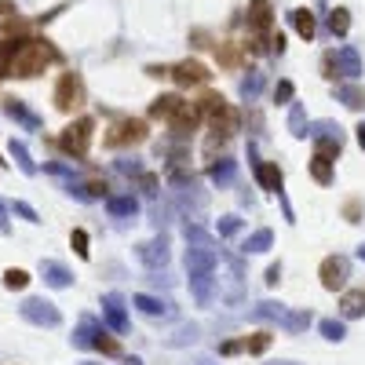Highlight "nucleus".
<instances>
[{"instance_id": "1", "label": "nucleus", "mask_w": 365, "mask_h": 365, "mask_svg": "<svg viewBox=\"0 0 365 365\" xmlns=\"http://www.w3.org/2000/svg\"><path fill=\"white\" fill-rule=\"evenodd\" d=\"M55 62V52L40 40H8L0 55V77H37Z\"/></svg>"}, {"instance_id": "2", "label": "nucleus", "mask_w": 365, "mask_h": 365, "mask_svg": "<svg viewBox=\"0 0 365 365\" xmlns=\"http://www.w3.org/2000/svg\"><path fill=\"white\" fill-rule=\"evenodd\" d=\"M216 289H219V299L230 304V307H237L245 299V263H241V256H234V252L219 248V278H216Z\"/></svg>"}, {"instance_id": "3", "label": "nucleus", "mask_w": 365, "mask_h": 365, "mask_svg": "<svg viewBox=\"0 0 365 365\" xmlns=\"http://www.w3.org/2000/svg\"><path fill=\"white\" fill-rule=\"evenodd\" d=\"M186 234V271H216V263H219V248L209 234H204L198 223H186L183 227Z\"/></svg>"}, {"instance_id": "4", "label": "nucleus", "mask_w": 365, "mask_h": 365, "mask_svg": "<svg viewBox=\"0 0 365 365\" xmlns=\"http://www.w3.org/2000/svg\"><path fill=\"white\" fill-rule=\"evenodd\" d=\"M91 128H95V121L91 117H77L73 124H66L59 135V147L66 150L70 157H84L88 147H91Z\"/></svg>"}, {"instance_id": "5", "label": "nucleus", "mask_w": 365, "mask_h": 365, "mask_svg": "<svg viewBox=\"0 0 365 365\" xmlns=\"http://www.w3.org/2000/svg\"><path fill=\"white\" fill-rule=\"evenodd\" d=\"M84 106V81L77 73H62L55 84V110L62 114H73V110Z\"/></svg>"}, {"instance_id": "6", "label": "nucleus", "mask_w": 365, "mask_h": 365, "mask_svg": "<svg viewBox=\"0 0 365 365\" xmlns=\"http://www.w3.org/2000/svg\"><path fill=\"white\" fill-rule=\"evenodd\" d=\"M318 278H322V289L343 292L347 278H351V260H347V256H325L322 267H318Z\"/></svg>"}, {"instance_id": "7", "label": "nucleus", "mask_w": 365, "mask_h": 365, "mask_svg": "<svg viewBox=\"0 0 365 365\" xmlns=\"http://www.w3.org/2000/svg\"><path fill=\"white\" fill-rule=\"evenodd\" d=\"M147 139V124L142 121H135V117H124V121H117L114 128L106 132V147H135V142H142Z\"/></svg>"}, {"instance_id": "8", "label": "nucleus", "mask_w": 365, "mask_h": 365, "mask_svg": "<svg viewBox=\"0 0 365 365\" xmlns=\"http://www.w3.org/2000/svg\"><path fill=\"white\" fill-rule=\"evenodd\" d=\"M190 296L198 299V307H212L216 299V271H186Z\"/></svg>"}, {"instance_id": "9", "label": "nucleus", "mask_w": 365, "mask_h": 365, "mask_svg": "<svg viewBox=\"0 0 365 365\" xmlns=\"http://www.w3.org/2000/svg\"><path fill=\"white\" fill-rule=\"evenodd\" d=\"M168 77H172V81H176L179 88H198V84H209V77H212V73L204 70L198 59H183L179 66H172Z\"/></svg>"}, {"instance_id": "10", "label": "nucleus", "mask_w": 365, "mask_h": 365, "mask_svg": "<svg viewBox=\"0 0 365 365\" xmlns=\"http://www.w3.org/2000/svg\"><path fill=\"white\" fill-rule=\"evenodd\" d=\"M168 237L161 234V237H154V241H147V245H139V260L150 267V271H161V267H168Z\"/></svg>"}, {"instance_id": "11", "label": "nucleus", "mask_w": 365, "mask_h": 365, "mask_svg": "<svg viewBox=\"0 0 365 365\" xmlns=\"http://www.w3.org/2000/svg\"><path fill=\"white\" fill-rule=\"evenodd\" d=\"M209 124H212V135L227 139V135H234V132H237V124H241V121H237V110L223 103V106H216L212 114H209Z\"/></svg>"}, {"instance_id": "12", "label": "nucleus", "mask_w": 365, "mask_h": 365, "mask_svg": "<svg viewBox=\"0 0 365 365\" xmlns=\"http://www.w3.org/2000/svg\"><path fill=\"white\" fill-rule=\"evenodd\" d=\"M332 59H336V73H343L347 81H355V77L362 73V55L355 52L351 44H343V47H336L332 52Z\"/></svg>"}, {"instance_id": "13", "label": "nucleus", "mask_w": 365, "mask_h": 365, "mask_svg": "<svg viewBox=\"0 0 365 365\" xmlns=\"http://www.w3.org/2000/svg\"><path fill=\"white\" fill-rule=\"evenodd\" d=\"M248 22H252L256 33H271V26H274L271 0H248Z\"/></svg>"}, {"instance_id": "14", "label": "nucleus", "mask_w": 365, "mask_h": 365, "mask_svg": "<svg viewBox=\"0 0 365 365\" xmlns=\"http://www.w3.org/2000/svg\"><path fill=\"white\" fill-rule=\"evenodd\" d=\"M340 318L343 322L365 318V289H343V296H340Z\"/></svg>"}, {"instance_id": "15", "label": "nucleus", "mask_w": 365, "mask_h": 365, "mask_svg": "<svg viewBox=\"0 0 365 365\" xmlns=\"http://www.w3.org/2000/svg\"><path fill=\"white\" fill-rule=\"evenodd\" d=\"M103 311H106V322L114 332H128V314H124V299L117 292H110L103 299Z\"/></svg>"}, {"instance_id": "16", "label": "nucleus", "mask_w": 365, "mask_h": 365, "mask_svg": "<svg viewBox=\"0 0 365 365\" xmlns=\"http://www.w3.org/2000/svg\"><path fill=\"white\" fill-rule=\"evenodd\" d=\"M234 176H237V161H234V157H219V161L209 165V183L219 186V190H227L234 183Z\"/></svg>"}, {"instance_id": "17", "label": "nucleus", "mask_w": 365, "mask_h": 365, "mask_svg": "<svg viewBox=\"0 0 365 365\" xmlns=\"http://www.w3.org/2000/svg\"><path fill=\"white\" fill-rule=\"evenodd\" d=\"M252 172H256V183L263 190H271V194H281V168L274 161H260V165H252Z\"/></svg>"}, {"instance_id": "18", "label": "nucleus", "mask_w": 365, "mask_h": 365, "mask_svg": "<svg viewBox=\"0 0 365 365\" xmlns=\"http://www.w3.org/2000/svg\"><path fill=\"white\" fill-rule=\"evenodd\" d=\"M285 314H289V307H285V304H278V299H263V304H256L248 311V318L252 322H278L281 325Z\"/></svg>"}, {"instance_id": "19", "label": "nucleus", "mask_w": 365, "mask_h": 365, "mask_svg": "<svg viewBox=\"0 0 365 365\" xmlns=\"http://www.w3.org/2000/svg\"><path fill=\"white\" fill-rule=\"evenodd\" d=\"M132 304L142 311V314H150V318H172V304L168 299H157V296H147V292H139Z\"/></svg>"}, {"instance_id": "20", "label": "nucleus", "mask_w": 365, "mask_h": 365, "mask_svg": "<svg viewBox=\"0 0 365 365\" xmlns=\"http://www.w3.org/2000/svg\"><path fill=\"white\" fill-rule=\"evenodd\" d=\"M22 311H26V318H33L40 325H59V311L47 304V299H29Z\"/></svg>"}, {"instance_id": "21", "label": "nucleus", "mask_w": 365, "mask_h": 365, "mask_svg": "<svg viewBox=\"0 0 365 365\" xmlns=\"http://www.w3.org/2000/svg\"><path fill=\"white\" fill-rule=\"evenodd\" d=\"M271 245H274V230L260 227V230H252L245 241H241V252H245V256H260V252H267Z\"/></svg>"}, {"instance_id": "22", "label": "nucleus", "mask_w": 365, "mask_h": 365, "mask_svg": "<svg viewBox=\"0 0 365 365\" xmlns=\"http://www.w3.org/2000/svg\"><path fill=\"white\" fill-rule=\"evenodd\" d=\"M183 106L179 95H157V99L150 103V117H161V121H172L176 117V110Z\"/></svg>"}, {"instance_id": "23", "label": "nucleus", "mask_w": 365, "mask_h": 365, "mask_svg": "<svg viewBox=\"0 0 365 365\" xmlns=\"http://www.w3.org/2000/svg\"><path fill=\"white\" fill-rule=\"evenodd\" d=\"M336 103H343L347 110H362L365 106V88L362 84H336Z\"/></svg>"}, {"instance_id": "24", "label": "nucleus", "mask_w": 365, "mask_h": 365, "mask_svg": "<svg viewBox=\"0 0 365 365\" xmlns=\"http://www.w3.org/2000/svg\"><path fill=\"white\" fill-rule=\"evenodd\" d=\"M237 91H241L245 103H256L260 91H263V73H260V70H248V73L241 77V84H237Z\"/></svg>"}, {"instance_id": "25", "label": "nucleus", "mask_w": 365, "mask_h": 365, "mask_svg": "<svg viewBox=\"0 0 365 365\" xmlns=\"http://www.w3.org/2000/svg\"><path fill=\"white\" fill-rule=\"evenodd\" d=\"M289 22H292V29H296V33L304 37V40H311L314 29H318V26H314V15H311L307 8H296V11L289 15Z\"/></svg>"}, {"instance_id": "26", "label": "nucleus", "mask_w": 365, "mask_h": 365, "mask_svg": "<svg viewBox=\"0 0 365 365\" xmlns=\"http://www.w3.org/2000/svg\"><path fill=\"white\" fill-rule=\"evenodd\" d=\"M110 216H117V219H128V216H135L139 212V201L132 198V194H124V198H110Z\"/></svg>"}, {"instance_id": "27", "label": "nucleus", "mask_w": 365, "mask_h": 365, "mask_svg": "<svg viewBox=\"0 0 365 365\" xmlns=\"http://www.w3.org/2000/svg\"><path fill=\"white\" fill-rule=\"evenodd\" d=\"M311 322H314L311 311H289V314H285V322H281V329L285 332H307Z\"/></svg>"}, {"instance_id": "28", "label": "nucleus", "mask_w": 365, "mask_h": 365, "mask_svg": "<svg viewBox=\"0 0 365 365\" xmlns=\"http://www.w3.org/2000/svg\"><path fill=\"white\" fill-rule=\"evenodd\" d=\"M311 176H314V183H322V186L332 183V161H329V157H318V154L311 157Z\"/></svg>"}, {"instance_id": "29", "label": "nucleus", "mask_w": 365, "mask_h": 365, "mask_svg": "<svg viewBox=\"0 0 365 365\" xmlns=\"http://www.w3.org/2000/svg\"><path fill=\"white\" fill-rule=\"evenodd\" d=\"M289 132L296 139H307V114H304V106H299V103L289 106Z\"/></svg>"}, {"instance_id": "30", "label": "nucleus", "mask_w": 365, "mask_h": 365, "mask_svg": "<svg viewBox=\"0 0 365 365\" xmlns=\"http://www.w3.org/2000/svg\"><path fill=\"white\" fill-rule=\"evenodd\" d=\"M40 271H44L47 285H55V289H62V285H70V271H66L62 263H44Z\"/></svg>"}, {"instance_id": "31", "label": "nucleus", "mask_w": 365, "mask_h": 365, "mask_svg": "<svg viewBox=\"0 0 365 365\" xmlns=\"http://www.w3.org/2000/svg\"><path fill=\"white\" fill-rule=\"evenodd\" d=\"M318 329H322V336H325V340H332V343H340V340L347 336V325H343L340 318H322V322H318Z\"/></svg>"}, {"instance_id": "32", "label": "nucleus", "mask_w": 365, "mask_h": 365, "mask_svg": "<svg viewBox=\"0 0 365 365\" xmlns=\"http://www.w3.org/2000/svg\"><path fill=\"white\" fill-rule=\"evenodd\" d=\"M347 29H351V11L347 8H336L329 15V33H336V37H343Z\"/></svg>"}, {"instance_id": "33", "label": "nucleus", "mask_w": 365, "mask_h": 365, "mask_svg": "<svg viewBox=\"0 0 365 365\" xmlns=\"http://www.w3.org/2000/svg\"><path fill=\"white\" fill-rule=\"evenodd\" d=\"M194 340H198V325H179L165 343H168V347H186V343H194Z\"/></svg>"}, {"instance_id": "34", "label": "nucleus", "mask_w": 365, "mask_h": 365, "mask_svg": "<svg viewBox=\"0 0 365 365\" xmlns=\"http://www.w3.org/2000/svg\"><path fill=\"white\" fill-rule=\"evenodd\" d=\"M271 332H252V336H245V351L248 355H263L267 351V347H271Z\"/></svg>"}, {"instance_id": "35", "label": "nucleus", "mask_w": 365, "mask_h": 365, "mask_svg": "<svg viewBox=\"0 0 365 365\" xmlns=\"http://www.w3.org/2000/svg\"><path fill=\"white\" fill-rule=\"evenodd\" d=\"M91 347H95V351H103V355H110V358H117L121 355V343L117 340H110L106 336V332L99 329V332H95V340H91Z\"/></svg>"}, {"instance_id": "36", "label": "nucleus", "mask_w": 365, "mask_h": 365, "mask_svg": "<svg viewBox=\"0 0 365 365\" xmlns=\"http://www.w3.org/2000/svg\"><path fill=\"white\" fill-rule=\"evenodd\" d=\"M274 103H281V106H292V103H296L292 81H278V84H274Z\"/></svg>"}, {"instance_id": "37", "label": "nucleus", "mask_w": 365, "mask_h": 365, "mask_svg": "<svg viewBox=\"0 0 365 365\" xmlns=\"http://www.w3.org/2000/svg\"><path fill=\"white\" fill-rule=\"evenodd\" d=\"M4 285H8V289H26V285H29V274L19 271V267H11V271H4Z\"/></svg>"}, {"instance_id": "38", "label": "nucleus", "mask_w": 365, "mask_h": 365, "mask_svg": "<svg viewBox=\"0 0 365 365\" xmlns=\"http://www.w3.org/2000/svg\"><path fill=\"white\" fill-rule=\"evenodd\" d=\"M241 230V219L237 216H219V237H234Z\"/></svg>"}, {"instance_id": "39", "label": "nucleus", "mask_w": 365, "mask_h": 365, "mask_svg": "<svg viewBox=\"0 0 365 365\" xmlns=\"http://www.w3.org/2000/svg\"><path fill=\"white\" fill-rule=\"evenodd\" d=\"M157 183H161V179H157L154 172H142V176H139V186H142V194H147V198H157Z\"/></svg>"}, {"instance_id": "40", "label": "nucleus", "mask_w": 365, "mask_h": 365, "mask_svg": "<svg viewBox=\"0 0 365 365\" xmlns=\"http://www.w3.org/2000/svg\"><path fill=\"white\" fill-rule=\"evenodd\" d=\"M70 241H73V252L84 260V256H88V234H84V230H73V234H70Z\"/></svg>"}, {"instance_id": "41", "label": "nucleus", "mask_w": 365, "mask_h": 365, "mask_svg": "<svg viewBox=\"0 0 365 365\" xmlns=\"http://www.w3.org/2000/svg\"><path fill=\"white\" fill-rule=\"evenodd\" d=\"M343 216H347V223H358V219H362V201L351 198V201L343 204Z\"/></svg>"}, {"instance_id": "42", "label": "nucleus", "mask_w": 365, "mask_h": 365, "mask_svg": "<svg viewBox=\"0 0 365 365\" xmlns=\"http://www.w3.org/2000/svg\"><path fill=\"white\" fill-rule=\"evenodd\" d=\"M124 176H142V165L135 161V157H121V165H117Z\"/></svg>"}, {"instance_id": "43", "label": "nucleus", "mask_w": 365, "mask_h": 365, "mask_svg": "<svg viewBox=\"0 0 365 365\" xmlns=\"http://www.w3.org/2000/svg\"><path fill=\"white\" fill-rule=\"evenodd\" d=\"M237 351H245V340H227L219 347V355H237Z\"/></svg>"}, {"instance_id": "44", "label": "nucleus", "mask_w": 365, "mask_h": 365, "mask_svg": "<svg viewBox=\"0 0 365 365\" xmlns=\"http://www.w3.org/2000/svg\"><path fill=\"white\" fill-rule=\"evenodd\" d=\"M219 59H223L227 66H234V62H237V52H234L230 44H223V47H219Z\"/></svg>"}, {"instance_id": "45", "label": "nucleus", "mask_w": 365, "mask_h": 365, "mask_svg": "<svg viewBox=\"0 0 365 365\" xmlns=\"http://www.w3.org/2000/svg\"><path fill=\"white\" fill-rule=\"evenodd\" d=\"M267 285H278L281 281V263H274V267H267V278H263Z\"/></svg>"}, {"instance_id": "46", "label": "nucleus", "mask_w": 365, "mask_h": 365, "mask_svg": "<svg viewBox=\"0 0 365 365\" xmlns=\"http://www.w3.org/2000/svg\"><path fill=\"white\" fill-rule=\"evenodd\" d=\"M267 44H271V52H274V55L285 52V37H281V33H271V40H267Z\"/></svg>"}, {"instance_id": "47", "label": "nucleus", "mask_w": 365, "mask_h": 365, "mask_svg": "<svg viewBox=\"0 0 365 365\" xmlns=\"http://www.w3.org/2000/svg\"><path fill=\"white\" fill-rule=\"evenodd\" d=\"M322 70H325V77H336V59H332V55H325Z\"/></svg>"}, {"instance_id": "48", "label": "nucleus", "mask_w": 365, "mask_h": 365, "mask_svg": "<svg viewBox=\"0 0 365 365\" xmlns=\"http://www.w3.org/2000/svg\"><path fill=\"white\" fill-rule=\"evenodd\" d=\"M355 132H358V147H362V150H365V121H362V124H358V128H355Z\"/></svg>"}, {"instance_id": "49", "label": "nucleus", "mask_w": 365, "mask_h": 365, "mask_svg": "<svg viewBox=\"0 0 365 365\" xmlns=\"http://www.w3.org/2000/svg\"><path fill=\"white\" fill-rule=\"evenodd\" d=\"M147 73H150V77H168V70H165V66H150Z\"/></svg>"}, {"instance_id": "50", "label": "nucleus", "mask_w": 365, "mask_h": 365, "mask_svg": "<svg viewBox=\"0 0 365 365\" xmlns=\"http://www.w3.org/2000/svg\"><path fill=\"white\" fill-rule=\"evenodd\" d=\"M358 260L365 263V245H358Z\"/></svg>"}, {"instance_id": "51", "label": "nucleus", "mask_w": 365, "mask_h": 365, "mask_svg": "<svg viewBox=\"0 0 365 365\" xmlns=\"http://www.w3.org/2000/svg\"><path fill=\"white\" fill-rule=\"evenodd\" d=\"M267 365H299V362H267Z\"/></svg>"}, {"instance_id": "52", "label": "nucleus", "mask_w": 365, "mask_h": 365, "mask_svg": "<svg viewBox=\"0 0 365 365\" xmlns=\"http://www.w3.org/2000/svg\"><path fill=\"white\" fill-rule=\"evenodd\" d=\"M198 365H209V362H198Z\"/></svg>"}]
</instances>
